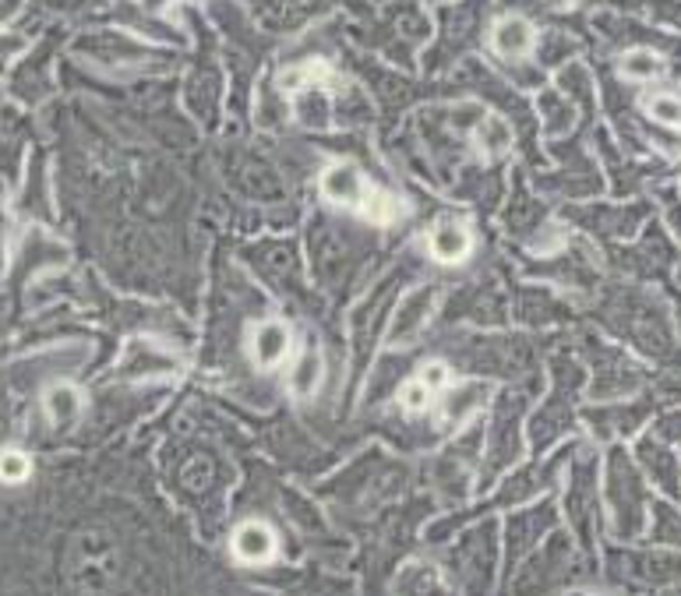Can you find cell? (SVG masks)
<instances>
[{"instance_id": "cell-3", "label": "cell", "mask_w": 681, "mask_h": 596, "mask_svg": "<svg viewBox=\"0 0 681 596\" xmlns=\"http://www.w3.org/2000/svg\"><path fill=\"white\" fill-rule=\"evenodd\" d=\"M233 555L241 558L244 564L272 561V555H276V536H272V530L262 526V523H244L241 530L233 533Z\"/></svg>"}, {"instance_id": "cell-14", "label": "cell", "mask_w": 681, "mask_h": 596, "mask_svg": "<svg viewBox=\"0 0 681 596\" xmlns=\"http://www.w3.org/2000/svg\"><path fill=\"white\" fill-rule=\"evenodd\" d=\"M424 385H427V389H431V392H438V389H446V385H449V367L446 364H427L424 367V378H421Z\"/></svg>"}, {"instance_id": "cell-11", "label": "cell", "mask_w": 681, "mask_h": 596, "mask_svg": "<svg viewBox=\"0 0 681 596\" xmlns=\"http://www.w3.org/2000/svg\"><path fill=\"white\" fill-rule=\"evenodd\" d=\"M47 413H50V421H53V424H61L64 416L78 413V396L71 392V389H53V392L47 396Z\"/></svg>"}, {"instance_id": "cell-15", "label": "cell", "mask_w": 681, "mask_h": 596, "mask_svg": "<svg viewBox=\"0 0 681 596\" xmlns=\"http://www.w3.org/2000/svg\"><path fill=\"white\" fill-rule=\"evenodd\" d=\"M555 8H566V4H572V0H551Z\"/></svg>"}, {"instance_id": "cell-4", "label": "cell", "mask_w": 681, "mask_h": 596, "mask_svg": "<svg viewBox=\"0 0 681 596\" xmlns=\"http://www.w3.org/2000/svg\"><path fill=\"white\" fill-rule=\"evenodd\" d=\"M533 36L537 33H533V25L526 19H501L491 33V47L501 57H509V61H520V57L533 50Z\"/></svg>"}, {"instance_id": "cell-13", "label": "cell", "mask_w": 681, "mask_h": 596, "mask_svg": "<svg viewBox=\"0 0 681 596\" xmlns=\"http://www.w3.org/2000/svg\"><path fill=\"white\" fill-rule=\"evenodd\" d=\"M484 148H491V153H501V148H509V127L501 124V121H487L484 127Z\"/></svg>"}, {"instance_id": "cell-1", "label": "cell", "mask_w": 681, "mask_h": 596, "mask_svg": "<svg viewBox=\"0 0 681 596\" xmlns=\"http://www.w3.org/2000/svg\"><path fill=\"white\" fill-rule=\"evenodd\" d=\"M117 569H121V561H117V547L107 533L85 530L71 540L68 558H64V572L78 593L96 596L102 589H110L117 579Z\"/></svg>"}, {"instance_id": "cell-10", "label": "cell", "mask_w": 681, "mask_h": 596, "mask_svg": "<svg viewBox=\"0 0 681 596\" xmlns=\"http://www.w3.org/2000/svg\"><path fill=\"white\" fill-rule=\"evenodd\" d=\"M329 78V68L311 61V64H301V68H290L283 74V88H301V85H311V82H325Z\"/></svg>"}, {"instance_id": "cell-12", "label": "cell", "mask_w": 681, "mask_h": 596, "mask_svg": "<svg viewBox=\"0 0 681 596\" xmlns=\"http://www.w3.org/2000/svg\"><path fill=\"white\" fill-rule=\"evenodd\" d=\"M399 402H403V410L421 413L427 402H431V389H427L424 381H410V385H403V392H399Z\"/></svg>"}, {"instance_id": "cell-2", "label": "cell", "mask_w": 681, "mask_h": 596, "mask_svg": "<svg viewBox=\"0 0 681 596\" xmlns=\"http://www.w3.org/2000/svg\"><path fill=\"white\" fill-rule=\"evenodd\" d=\"M372 184L364 181V173L353 167V162H336L321 173V195L336 202V205H353L364 208V202L372 198Z\"/></svg>"}, {"instance_id": "cell-5", "label": "cell", "mask_w": 681, "mask_h": 596, "mask_svg": "<svg viewBox=\"0 0 681 596\" xmlns=\"http://www.w3.org/2000/svg\"><path fill=\"white\" fill-rule=\"evenodd\" d=\"M431 255L446 265H455L470 255V233L459 227L452 219H441L438 227L431 230Z\"/></svg>"}, {"instance_id": "cell-7", "label": "cell", "mask_w": 681, "mask_h": 596, "mask_svg": "<svg viewBox=\"0 0 681 596\" xmlns=\"http://www.w3.org/2000/svg\"><path fill=\"white\" fill-rule=\"evenodd\" d=\"M621 71L635 82H649V78H660L664 61L654 50H629L625 57H621Z\"/></svg>"}, {"instance_id": "cell-6", "label": "cell", "mask_w": 681, "mask_h": 596, "mask_svg": "<svg viewBox=\"0 0 681 596\" xmlns=\"http://www.w3.org/2000/svg\"><path fill=\"white\" fill-rule=\"evenodd\" d=\"M255 353H258V364H265V367L279 364L290 353V332L279 321L262 325V332L255 336Z\"/></svg>"}, {"instance_id": "cell-8", "label": "cell", "mask_w": 681, "mask_h": 596, "mask_svg": "<svg viewBox=\"0 0 681 596\" xmlns=\"http://www.w3.org/2000/svg\"><path fill=\"white\" fill-rule=\"evenodd\" d=\"M646 113L654 117L657 124L664 127H681V99L671 96V93H660V96H649L646 99Z\"/></svg>"}, {"instance_id": "cell-9", "label": "cell", "mask_w": 681, "mask_h": 596, "mask_svg": "<svg viewBox=\"0 0 681 596\" xmlns=\"http://www.w3.org/2000/svg\"><path fill=\"white\" fill-rule=\"evenodd\" d=\"M28 470H33L28 455H22V452H0V481H4V484L28 481Z\"/></svg>"}]
</instances>
